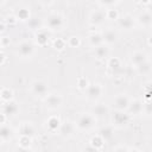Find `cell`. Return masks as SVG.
I'll return each instance as SVG.
<instances>
[{
    "mask_svg": "<svg viewBox=\"0 0 152 152\" xmlns=\"http://www.w3.org/2000/svg\"><path fill=\"white\" fill-rule=\"evenodd\" d=\"M76 129L77 128H76L75 122H71V121L68 120V121L62 122V125H61V127L58 129V133L63 138H70V137L74 135V133H75Z\"/></svg>",
    "mask_w": 152,
    "mask_h": 152,
    "instance_id": "cell-10",
    "label": "cell"
},
{
    "mask_svg": "<svg viewBox=\"0 0 152 152\" xmlns=\"http://www.w3.org/2000/svg\"><path fill=\"white\" fill-rule=\"evenodd\" d=\"M7 118H8V116H7L5 113H2V112H1V114H0V124H1V125H5V124H6Z\"/></svg>",
    "mask_w": 152,
    "mask_h": 152,
    "instance_id": "cell-42",
    "label": "cell"
},
{
    "mask_svg": "<svg viewBox=\"0 0 152 152\" xmlns=\"http://www.w3.org/2000/svg\"><path fill=\"white\" fill-rule=\"evenodd\" d=\"M104 140L101 138V135L100 134H96V135H94L91 139H90V141H89V144L97 151V150H101L102 147H103V145H104Z\"/></svg>",
    "mask_w": 152,
    "mask_h": 152,
    "instance_id": "cell-28",
    "label": "cell"
},
{
    "mask_svg": "<svg viewBox=\"0 0 152 152\" xmlns=\"http://www.w3.org/2000/svg\"><path fill=\"white\" fill-rule=\"evenodd\" d=\"M31 93L37 97H45L49 94V87L48 83L42 80H34L30 86Z\"/></svg>",
    "mask_w": 152,
    "mask_h": 152,
    "instance_id": "cell-6",
    "label": "cell"
},
{
    "mask_svg": "<svg viewBox=\"0 0 152 152\" xmlns=\"http://www.w3.org/2000/svg\"><path fill=\"white\" fill-rule=\"evenodd\" d=\"M151 1H152V0H139V2H140V4H142V5H145V6H147Z\"/></svg>",
    "mask_w": 152,
    "mask_h": 152,
    "instance_id": "cell-45",
    "label": "cell"
},
{
    "mask_svg": "<svg viewBox=\"0 0 152 152\" xmlns=\"http://www.w3.org/2000/svg\"><path fill=\"white\" fill-rule=\"evenodd\" d=\"M103 5H107V6H112V5H114V4H116L118 2V0H100Z\"/></svg>",
    "mask_w": 152,
    "mask_h": 152,
    "instance_id": "cell-41",
    "label": "cell"
},
{
    "mask_svg": "<svg viewBox=\"0 0 152 152\" xmlns=\"http://www.w3.org/2000/svg\"><path fill=\"white\" fill-rule=\"evenodd\" d=\"M132 148L129 147H126V146H116L113 148V151H131Z\"/></svg>",
    "mask_w": 152,
    "mask_h": 152,
    "instance_id": "cell-43",
    "label": "cell"
},
{
    "mask_svg": "<svg viewBox=\"0 0 152 152\" xmlns=\"http://www.w3.org/2000/svg\"><path fill=\"white\" fill-rule=\"evenodd\" d=\"M13 137V129L8 126V125H1L0 127V140L1 144H5L7 141H10Z\"/></svg>",
    "mask_w": 152,
    "mask_h": 152,
    "instance_id": "cell-22",
    "label": "cell"
},
{
    "mask_svg": "<svg viewBox=\"0 0 152 152\" xmlns=\"http://www.w3.org/2000/svg\"><path fill=\"white\" fill-rule=\"evenodd\" d=\"M45 26L50 31H62L65 26V18L58 12L50 13L45 19Z\"/></svg>",
    "mask_w": 152,
    "mask_h": 152,
    "instance_id": "cell-1",
    "label": "cell"
},
{
    "mask_svg": "<svg viewBox=\"0 0 152 152\" xmlns=\"http://www.w3.org/2000/svg\"><path fill=\"white\" fill-rule=\"evenodd\" d=\"M102 37H103V43L107 44V45H113L118 42L119 39V36H118V32L112 30V28H108V30H104L102 32Z\"/></svg>",
    "mask_w": 152,
    "mask_h": 152,
    "instance_id": "cell-17",
    "label": "cell"
},
{
    "mask_svg": "<svg viewBox=\"0 0 152 152\" xmlns=\"http://www.w3.org/2000/svg\"><path fill=\"white\" fill-rule=\"evenodd\" d=\"M107 66H108V69H109L113 74L120 72L121 69H122L121 61H120L118 57H109V58L107 59Z\"/></svg>",
    "mask_w": 152,
    "mask_h": 152,
    "instance_id": "cell-23",
    "label": "cell"
},
{
    "mask_svg": "<svg viewBox=\"0 0 152 152\" xmlns=\"http://www.w3.org/2000/svg\"><path fill=\"white\" fill-rule=\"evenodd\" d=\"M15 17L18 20L20 21H27L31 19V15H30V11L27 8H19L18 12L15 13Z\"/></svg>",
    "mask_w": 152,
    "mask_h": 152,
    "instance_id": "cell-30",
    "label": "cell"
},
{
    "mask_svg": "<svg viewBox=\"0 0 152 152\" xmlns=\"http://www.w3.org/2000/svg\"><path fill=\"white\" fill-rule=\"evenodd\" d=\"M103 87L100 84V83H90L89 87L84 90V94H86V97L90 101H97L99 99L102 97L103 95Z\"/></svg>",
    "mask_w": 152,
    "mask_h": 152,
    "instance_id": "cell-7",
    "label": "cell"
},
{
    "mask_svg": "<svg viewBox=\"0 0 152 152\" xmlns=\"http://www.w3.org/2000/svg\"><path fill=\"white\" fill-rule=\"evenodd\" d=\"M10 38L6 37L5 34H1V38H0V45H1V49H5L6 46L10 45Z\"/></svg>",
    "mask_w": 152,
    "mask_h": 152,
    "instance_id": "cell-37",
    "label": "cell"
},
{
    "mask_svg": "<svg viewBox=\"0 0 152 152\" xmlns=\"http://www.w3.org/2000/svg\"><path fill=\"white\" fill-rule=\"evenodd\" d=\"M6 27H7V24H6L5 20H2L1 24H0V33H1V34H5V32H6Z\"/></svg>",
    "mask_w": 152,
    "mask_h": 152,
    "instance_id": "cell-40",
    "label": "cell"
},
{
    "mask_svg": "<svg viewBox=\"0 0 152 152\" xmlns=\"http://www.w3.org/2000/svg\"><path fill=\"white\" fill-rule=\"evenodd\" d=\"M6 4V0H1V6H4Z\"/></svg>",
    "mask_w": 152,
    "mask_h": 152,
    "instance_id": "cell-47",
    "label": "cell"
},
{
    "mask_svg": "<svg viewBox=\"0 0 152 152\" xmlns=\"http://www.w3.org/2000/svg\"><path fill=\"white\" fill-rule=\"evenodd\" d=\"M32 137H28V135H19V139H18V146L21 148V150H28L31 146H32Z\"/></svg>",
    "mask_w": 152,
    "mask_h": 152,
    "instance_id": "cell-26",
    "label": "cell"
},
{
    "mask_svg": "<svg viewBox=\"0 0 152 152\" xmlns=\"http://www.w3.org/2000/svg\"><path fill=\"white\" fill-rule=\"evenodd\" d=\"M137 23L144 27H148V26H152V14L148 12V11H145L142 13H140L137 18H135Z\"/></svg>",
    "mask_w": 152,
    "mask_h": 152,
    "instance_id": "cell-21",
    "label": "cell"
},
{
    "mask_svg": "<svg viewBox=\"0 0 152 152\" xmlns=\"http://www.w3.org/2000/svg\"><path fill=\"white\" fill-rule=\"evenodd\" d=\"M131 63H132V65H134V68L135 66H138V65H140L141 63H144V62H146L147 59H148V57H147V55L144 52V51H134L132 55H131Z\"/></svg>",
    "mask_w": 152,
    "mask_h": 152,
    "instance_id": "cell-19",
    "label": "cell"
},
{
    "mask_svg": "<svg viewBox=\"0 0 152 152\" xmlns=\"http://www.w3.org/2000/svg\"><path fill=\"white\" fill-rule=\"evenodd\" d=\"M36 52V46L30 40H23L17 45V53L19 57L27 59L31 58Z\"/></svg>",
    "mask_w": 152,
    "mask_h": 152,
    "instance_id": "cell-5",
    "label": "cell"
},
{
    "mask_svg": "<svg viewBox=\"0 0 152 152\" xmlns=\"http://www.w3.org/2000/svg\"><path fill=\"white\" fill-rule=\"evenodd\" d=\"M89 81L86 78V77H78L77 78V88L80 89V90H86L88 87H89Z\"/></svg>",
    "mask_w": 152,
    "mask_h": 152,
    "instance_id": "cell-36",
    "label": "cell"
},
{
    "mask_svg": "<svg viewBox=\"0 0 152 152\" xmlns=\"http://www.w3.org/2000/svg\"><path fill=\"white\" fill-rule=\"evenodd\" d=\"M109 53H110V50H109V45L107 44H101L96 48H94V56L96 59L99 61H104V59H108L109 58Z\"/></svg>",
    "mask_w": 152,
    "mask_h": 152,
    "instance_id": "cell-15",
    "label": "cell"
},
{
    "mask_svg": "<svg viewBox=\"0 0 152 152\" xmlns=\"http://www.w3.org/2000/svg\"><path fill=\"white\" fill-rule=\"evenodd\" d=\"M50 30L48 28H40L38 31H36V42L39 46H44L45 44H48L49 38H50Z\"/></svg>",
    "mask_w": 152,
    "mask_h": 152,
    "instance_id": "cell-18",
    "label": "cell"
},
{
    "mask_svg": "<svg viewBox=\"0 0 152 152\" xmlns=\"http://www.w3.org/2000/svg\"><path fill=\"white\" fill-rule=\"evenodd\" d=\"M45 124H46V127H48L49 131L55 132V131H58L59 129V127L62 125V121H61V119L58 116L51 115V116L48 118V120L45 121Z\"/></svg>",
    "mask_w": 152,
    "mask_h": 152,
    "instance_id": "cell-24",
    "label": "cell"
},
{
    "mask_svg": "<svg viewBox=\"0 0 152 152\" xmlns=\"http://www.w3.org/2000/svg\"><path fill=\"white\" fill-rule=\"evenodd\" d=\"M146 10H147V11H148V12L152 14V1H151V2H150L147 6H146Z\"/></svg>",
    "mask_w": 152,
    "mask_h": 152,
    "instance_id": "cell-46",
    "label": "cell"
},
{
    "mask_svg": "<svg viewBox=\"0 0 152 152\" xmlns=\"http://www.w3.org/2000/svg\"><path fill=\"white\" fill-rule=\"evenodd\" d=\"M114 126L113 125H107V126H103L100 128L99 131V134L101 135V138L104 140V141H110L113 138H114Z\"/></svg>",
    "mask_w": 152,
    "mask_h": 152,
    "instance_id": "cell-20",
    "label": "cell"
},
{
    "mask_svg": "<svg viewBox=\"0 0 152 152\" xmlns=\"http://www.w3.org/2000/svg\"><path fill=\"white\" fill-rule=\"evenodd\" d=\"M135 25H137L135 18H133L129 14L119 18V27L122 28L124 31H132L135 28Z\"/></svg>",
    "mask_w": 152,
    "mask_h": 152,
    "instance_id": "cell-11",
    "label": "cell"
},
{
    "mask_svg": "<svg viewBox=\"0 0 152 152\" xmlns=\"http://www.w3.org/2000/svg\"><path fill=\"white\" fill-rule=\"evenodd\" d=\"M0 97H1V101L2 102H7V101H11L13 100L14 97V93L11 88H2L1 91H0Z\"/></svg>",
    "mask_w": 152,
    "mask_h": 152,
    "instance_id": "cell-29",
    "label": "cell"
},
{
    "mask_svg": "<svg viewBox=\"0 0 152 152\" xmlns=\"http://www.w3.org/2000/svg\"><path fill=\"white\" fill-rule=\"evenodd\" d=\"M129 118H131V115L126 110H114L110 116L112 125L115 128H124L128 125Z\"/></svg>",
    "mask_w": 152,
    "mask_h": 152,
    "instance_id": "cell-4",
    "label": "cell"
},
{
    "mask_svg": "<svg viewBox=\"0 0 152 152\" xmlns=\"http://www.w3.org/2000/svg\"><path fill=\"white\" fill-rule=\"evenodd\" d=\"M66 44H68L69 48H78L81 45V38L77 37V36H71V37L68 38Z\"/></svg>",
    "mask_w": 152,
    "mask_h": 152,
    "instance_id": "cell-33",
    "label": "cell"
},
{
    "mask_svg": "<svg viewBox=\"0 0 152 152\" xmlns=\"http://www.w3.org/2000/svg\"><path fill=\"white\" fill-rule=\"evenodd\" d=\"M135 70H137V72L139 75H148L152 71V63L147 59L146 62H144L140 65L135 66Z\"/></svg>",
    "mask_w": 152,
    "mask_h": 152,
    "instance_id": "cell-27",
    "label": "cell"
},
{
    "mask_svg": "<svg viewBox=\"0 0 152 152\" xmlns=\"http://www.w3.org/2000/svg\"><path fill=\"white\" fill-rule=\"evenodd\" d=\"M106 17H107V20H119L120 14H119L118 10L108 8V10H106Z\"/></svg>",
    "mask_w": 152,
    "mask_h": 152,
    "instance_id": "cell-31",
    "label": "cell"
},
{
    "mask_svg": "<svg viewBox=\"0 0 152 152\" xmlns=\"http://www.w3.org/2000/svg\"><path fill=\"white\" fill-rule=\"evenodd\" d=\"M0 56H1V62H0V65H1V66H5V64H6V62H7V55L5 53L4 49H1V53H0Z\"/></svg>",
    "mask_w": 152,
    "mask_h": 152,
    "instance_id": "cell-38",
    "label": "cell"
},
{
    "mask_svg": "<svg viewBox=\"0 0 152 152\" xmlns=\"http://www.w3.org/2000/svg\"><path fill=\"white\" fill-rule=\"evenodd\" d=\"M129 102H131V99L128 95L118 94L116 96H114V99L112 101V107L114 110H127Z\"/></svg>",
    "mask_w": 152,
    "mask_h": 152,
    "instance_id": "cell-8",
    "label": "cell"
},
{
    "mask_svg": "<svg viewBox=\"0 0 152 152\" xmlns=\"http://www.w3.org/2000/svg\"><path fill=\"white\" fill-rule=\"evenodd\" d=\"M18 133L19 135H28V137H34L36 135V127L31 122H21L18 127Z\"/></svg>",
    "mask_w": 152,
    "mask_h": 152,
    "instance_id": "cell-16",
    "label": "cell"
},
{
    "mask_svg": "<svg viewBox=\"0 0 152 152\" xmlns=\"http://www.w3.org/2000/svg\"><path fill=\"white\" fill-rule=\"evenodd\" d=\"M19 110H20V107H19L17 101L11 100V101H7V102H2L1 112L5 113L7 116H15L19 113Z\"/></svg>",
    "mask_w": 152,
    "mask_h": 152,
    "instance_id": "cell-9",
    "label": "cell"
},
{
    "mask_svg": "<svg viewBox=\"0 0 152 152\" xmlns=\"http://www.w3.org/2000/svg\"><path fill=\"white\" fill-rule=\"evenodd\" d=\"M142 114L145 116H152V100H146L144 102V108H142Z\"/></svg>",
    "mask_w": 152,
    "mask_h": 152,
    "instance_id": "cell-34",
    "label": "cell"
},
{
    "mask_svg": "<svg viewBox=\"0 0 152 152\" xmlns=\"http://www.w3.org/2000/svg\"><path fill=\"white\" fill-rule=\"evenodd\" d=\"M91 113L96 119H103L109 115L110 108L104 103H96L95 106L91 107Z\"/></svg>",
    "mask_w": 152,
    "mask_h": 152,
    "instance_id": "cell-14",
    "label": "cell"
},
{
    "mask_svg": "<svg viewBox=\"0 0 152 152\" xmlns=\"http://www.w3.org/2000/svg\"><path fill=\"white\" fill-rule=\"evenodd\" d=\"M88 42L90 44V46L93 48H96L101 44H103V37H102V33H99V32H93L88 36Z\"/></svg>",
    "mask_w": 152,
    "mask_h": 152,
    "instance_id": "cell-25",
    "label": "cell"
},
{
    "mask_svg": "<svg viewBox=\"0 0 152 152\" xmlns=\"http://www.w3.org/2000/svg\"><path fill=\"white\" fill-rule=\"evenodd\" d=\"M64 1H65L68 5H74V4H77L80 0H64Z\"/></svg>",
    "mask_w": 152,
    "mask_h": 152,
    "instance_id": "cell-44",
    "label": "cell"
},
{
    "mask_svg": "<svg viewBox=\"0 0 152 152\" xmlns=\"http://www.w3.org/2000/svg\"><path fill=\"white\" fill-rule=\"evenodd\" d=\"M37 1L43 6H51L55 2V0H37Z\"/></svg>",
    "mask_w": 152,
    "mask_h": 152,
    "instance_id": "cell-39",
    "label": "cell"
},
{
    "mask_svg": "<svg viewBox=\"0 0 152 152\" xmlns=\"http://www.w3.org/2000/svg\"><path fill=\"white\" fill-rule=\"evenodd\" d=\"M151 150H152V148H151Z\"/></svg>",
    "mask_w": 152,
    "mask_h": 152,
    "instance_id": "cell-48",
    "label": "cell"
},
{
    "mask_svg": "<svg viewBox=\"0 0 152 152\" xmlns=\"http://www.w3.org/2000/svg\"><path fill=\"white\" fill-rule=\"evenodd\" d=\"M107 20V17H106V11H102V10H96V11H93L89 15V23L94 26H100L102 25L104 21Z\"/></svg>",
    "mask_w": 152,
    "mask_h": 152,
    "instance_id": "cell-13",
    "label": "cell"
},
{
    "mask_svg": "<svg viewBox=\"0 0 152 152\" xmlns=\"http://www.w3.org/2000/svg\"><path fill=\"white\" fill-rule=\"evenodd\" d=\"M28 27L34 30V31H38V30L43 28V25H42V21L38 18H31L28 20Z\"/></svg>",
    "mask_w": 152,
    "mask_h": 152,
    "instance_id": "cell-32",
    "label": "cell"
},
{
    "mask_svg": "<svg viewBox=\"0 0 152 152\" xmlns=\"http://www.w3.org/2000/svg\"><path fill=\"white\" fill-rule=\"evenodd\" d=\"M63 96L58 93H49L44 97V106L49 110H56L63 104Z\"/></svg>",
    "mask_w": 152,
    "mask_h": 152,
    "instance_id": "cell-3",
    "label": "cell"
},
{
    "mask_svg": "<svg viewBox=\"0 0 152 152\" xmlns=\"http://www.w3.org/2000/svg\"><path fill=\"white\" fill-rule=\"evenodd\" d=\"M66 42L64 40V39H62V38H57V39H55L53 40V48L57 50V51H63L65 48H66Z\"/></svg>",
    "mask_w": 152,
    "mask_h": 152,
    "instance_id": "cell-35",
    "label": "cell"
},
{
    "mask_svg": "<svg viewBox=\"0 0 152 152\" xmlns=\"http://www.w3.org/2000/svg\"><path fill=\"white\" fill-rule=\"evenodd\" d=\"M96 124V118L93 113H82L77 116L75 125L78 131H90Z\"/></svg>",
    "mask_w": 152,
    "mask_h": 152,
    "instance_id": "cell-2",
    "label": "cell"
},
{
    "mask_svg": "<svg viewBox=\"0 0 152 152\" xmlns=\"http://www.w3.org/2000/svg\"><path fill=\"white\" fill-rule=\"evenodd\" d=\"M142 108H144V102L139 99H133V100H131L129 106L126 112L131 116H138V115L142 114Z\"/></svg>",
    "mask_w": 152,
    "mask_h": 152,
    "instance_id": "cell-12",
    "label": "cell"
}]
</instances>
